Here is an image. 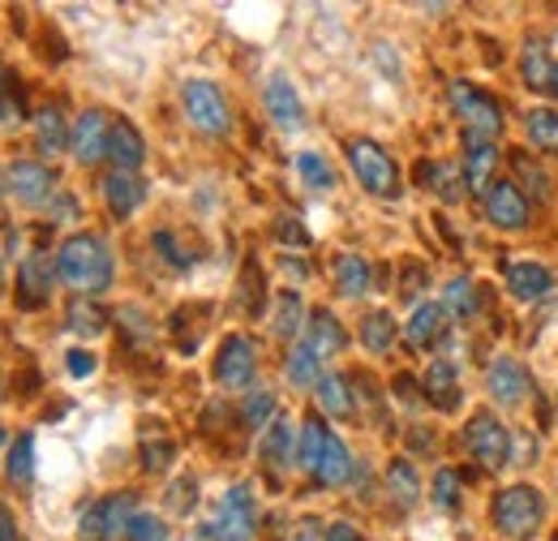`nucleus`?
Here are the masks:
<instances>
[{
  "instance_id": "1",
  "label": "nucleus",
  "mask_w": 558,
  "mask_h": 541,
  "mask_svg": "<svg viewBox=\"0 0 558 541\" xmlns=\"http://www.w3.org/2000/svg\"><path fill=\"white\" fill-rule=\"evenodd\" d=\"M57 275L77 297H95L112 284V250L95 232H77L57 250Z\"/></svg>"
},
{
  "instance_id": "2",
  "label": "nucleus",
  "mask_w": 558,
  "mask_h": 541,
  "mask_svg": "<svg viewBox=\"0 0 558 541\" xmlns=\"http://www.w3.org/2000/svg\"><path fill=\"white\" fill-rule=\"evenodd\" d=\"M489 516H494L498 533H507L511 541H529L546 520V498L533 485H507V490L494 494V512Z\"/></svg>"
},
{
  "instance_id": "3",
  "label": "nucleus",
  "mask_w": 558,
  "mask_h": 541,
  "mask_svg": "<svg viewBox=\"0 0 558 541\" xmlns=\"http://www.w3.org/2000/svg\"><path fill=\"white\" fill-rule=\"evenodd\" d=\"M349 164H352V172H356V181H361L374 199H400V168H396V159H391L378 142L352 137Z\"/></svg>"
},
{
  "instance_id": "4",
  "label": "nucleus",
  "mask_w": 558,
  "mask_h": 541,
  "mask_svg": "<svg viewBox=\"0 0 558 541\" xmlns=\"http://www.w3.org/2000/svg\"><path fill=\"white\" fill-rule=\"evenodd\" d=\"M451 108H456V117L464 121L469 137L494 142V137L502 134V108H498V99L486 95L482 86H473V82H451Z\"/></svg>"
},
{
  "instance_id": "5",
  "label": "nucleus",
  "mask_w": 558,
  "mask_h": 541,
  "mask_svg": "<svg viewBox=\"0 0 558 541\" xmlns=\"http://www.w3.org/2000/svg\"><path fill=\"white\" fill-rule=\"evenodd\" d=\"M258 529V507H254V490L250 485H232L219 498V512L210 520V538L215 541H254Z\"/></svg>"
},
{
  "instance_id": "6",
  "label": "nucleus",
  "mask_w": 558,
  "mask_h": 541,
  "mask_svg": "<svg viewBox=\"0 0 558 541\" xmlns=\"http://www.w3.org/2000/svg\"><path fill=\"white\" fill-rule=\"evenodd\" d=\"M134 494L130 490H121V494H108V498H99L95 507H86V516H82V538L86 541H117L130 533V520L138 516L134 512Z\"/></svg>"
},
{
  "instance_id": "7",
  "label": "nucleus",
  "mask_w": 558,
  "mask_h": 541,
  "mask_svg": "<svg viewBox=\"0 0 558 541\" xmlns=\"http://www.w3.org/2000/svg\"><path fill=\"white\" fill-rule=\"evenodd\" d=\"M464 443H469V452H473V460L482 469H502L511 460V434H507V425L494 412H486V408L469 417Z\"/></svg>"
},
{
  "instance_id": "8",
  "label": "nucleus",
  "mask_w": 558,
  "mask_h": 541,
  "mask_svg": "<svg viewBox=\"0 0 558 541\" xmlns=\"http://www.w3.org/2000/svg\"><path fill=\"white\" fill-rule=\"evenodd\" d=\"M181 99H185V117L194 121V130H203V134H210V137H219L232 130V117H228V104H223L219 86H210V82H203V77H194V82H185Z\"/></svg>"
},
{
  "instance_id": "9",
  "label": "nucleus",
  "mask_w": 558,
  "mask_h": 541,
  "mask_svg": "<svg viewBox=\"0 0 558 541\" xmlns=\"http://www.w3.org/2000/svg\"><path fill=\"white\" fill-rule=\"evenodd\" d=\"M254 370H258V348L245 336H228L219 344V357H215V378L219 387H250L254 383Z\"/></svg>"
},
{
  "instance_id": "10",
  "label": "nucleus",
  "mask_w": 558,
  "mask_h": 541,
  "mask_svg": "<svg viewBox=\"0 0 558 541\" xmlns=\"http://www.w3.org/2000/svg\"><path fill=\"white\" fill-rule=\"evenodd\" d=\"M108 134H112L108 117H104L99 108H86V112H82V117L73 121V130H70L73 159H77L82 168H90V164L108 159Z\"/></svg>"
},
{
  "instance_id": "11",
  "label": "nucleus",
  "mask_w": 558,
  "mask_h": 541,
  "mask_svg": "<svg viewBox=\"0 0 558 541\" xmlns=\"http://www.w3.org/2000/svg\"><path fill=\"white\" fill-rule=\"evenodd\" d=\"M486 387H489V396H494L502 408H515V405H524V400H529L533 378H529V370H524L520 361L498 357V361L486 370Z\"/></svg>"
},
{
  "instance_id": "12",
  "label": "nucleus",
  "mask_w": 558,
  "mask_h": 541,
  "mask_svg": "<svg viewBox=\"0 0 558 541\" xmlns=\"http://www.w3.org/2000/svg\"><path fill=\"white\" fill-rule=\"evenodd\" d=\"M486 215H489V224L502 228V232H520V228H529V203H524L520 185H511V181H494L486 194Z\"/></svg>"
},
{
  "instance_id": "13",
  "label": "nucleus",
  "mask_w": 558,
  "mask_h": 541,
  "mask_svg": "<svg viewBox=\"0 0 558 541\" xmlns=\"http://www.w3.org/2000/svg\"><path fill=\"white\" fill-rule=\"evenodd\" d=\"M52 279H57L52 259H48L44 250H31V254L22 259V267H17V301H22L26 310L44 305L48 292H52Z\"/></svg>"
},
{
  "instance_id": "14",
  "label": "nucleus",
  "mask_w": 558,
  "mask_h": 541,
  "mask_svg": "<svg viewBox=\"0 0 558 541\" xmlns=\"http://www.w3.org/2000/svg\"><path fill=\"white\" fill-rule=\"evenodd\" d=\"M52 185H57V177H52L44 164H35V159H22V164L9 168V194H13L17 203H26V206L48 203V199H52Z\"/></svg>"
},
{
  "instance_id": "15",
  "label": "nucleus",
  "mask_w": 558,
  "mask_h": 541,
  "mask_svg": "<svg viewBox=\"0 0 558 541\" xmlns=\"http://www.w3.org/2000/svg\"><path fill=\"white\" fill-rule=\"evenodd\" d=\"M267 112H271V121H276L279 130H301L305 125V104H301L296 86L283 73H276L267 82Z\"/></svg>"
},
{
  "instance_id": "16",
  "label": "nucleus",
  "mask_w": 558,
  "mask_h": 541,
  "mask_svg": "<svg viewBox=\"0 0 558 541\" xmlns=\"http://www.w3.org/2000/svg\"><path fill=\"white\" fill-rule=\"evenodd\" d=\"M108 159H112L117 172H138L142 168L146 142H142L134 121H117V125H112V134H108Z\"/></svg>"
},
{
  "instance_id": "17",
  "label": "nucleus",
  "mask_w": 558,
  "mask_h": 541,
  "mask_svg": "<svg viewBox=\"0 0 558 541\" xmlns=\"http://www.w3.org/2000/svg\"><path fill=\"white\" fill-rule=\"evenodd\" d=\"M494 168H498L494 142L469 137V146H464V181H469V194H482L486 199L489 185H494Z\"/></svg>"
},
{
  "instance_id": "18",
  "label": "nucleus",
  "mask_w": 558,
  "mask_h": 541,
  "mask_svg": "<svg viewBox=\"0 0 558 541\" xmlns=\"http://www.w3.org/2000/svg\"><path fill=\"white\" fill-rule=\"evenodd\" d=\"M507 288L515 301H542L555 288V275L542 263H507Z\"/></svg>"
},
{
  "instance_id": "19",
  "label": "nucleus",
  "mask_w": 558,
  "mask_h": 541,
  "mask_svg": "<svg viewBox=\"0 0 558 541\" xmlns=\"http://www.w3.org/2000/svg\"><path fill=\"white\" fill-rule=\"evenodd\" d=\"M99 190H104V203H108V211H112L117 219L134 215L142 203V181L134 172H117V168H112V172L99 181Z\"/></svg>"
},
{
  "instance_id": "20",
  "label": "nucleus",
  "mask_w": 558,
  "mask_h": 541,
  "mask_svg": "<svg viewBox=\"0 0 558 541\" xmlns=\"http://www.w3.org/2000/svg\"><path fill=\"white\" fill-rule=\"evenodd\" d=\"M417 181L421 185H429L442 203L451 206V203H460L464 199V190H469V181H464V172L456 168V164H417Z\"/></svg>"
},
{
  "instance_id": "21",
  "label": "nucleus",
  "mask_w": 558,
  "mask_h": 541,
  "mask_svg": "<svg viewBox=\"0 0 558 541\" xmlns=\"http://www.w3.org/2000/svg\"><path fill=\"white\" fill-rule=\"evenodd\" d=\"M305 344L318 357H331V352H340L349 344V336H344V327H340V318L331 310H314L310 314V327H305Z\"/></svg>"
},
{
  "instance_id": "22",
  "label": "nucleus",
  "mask_w": 558,
  "mask_h": 541,
  "mask_svg": "<svg viewBox=\"0 0 558 541\" xmlns=\"http://www.w3.org/2000/svg\"><path fill=\"white\" fill-rule=\"evenodd\" d=\"M425 396H429V405H438L442 412L460 408V383H456V365L451 361H434L425 370Z\"/></svg>"
},
{
  "instance_id": "23",
  "label": "nucleus",
  "mask_w": 558,
  "mask_h": 541,
  "mask_svg": "<svg viewBox=\"0 0 558 541\" xmlns=\"http://www.w3.org/2000/svg\"><path fill=\"white\" fill-rule=\"evenodd\" d=\"M314 477H318L323 485H344L352 477V456L340 434H327V447H323V456H318V465H314Z\"/></svg>"
},
{
  "instance_id": "24",
  "label": "nucleus",
  "mask_w": 558,
  "mask_h": 541,
  "mask_svg": "<svg viewBox=\"0 0 558 541\" xmlns=\"http://www.w3.org/2000/svg\"><path fill=\"white\" fill-rule=\"evenodd\" d=\"M442 336H447V310L442 305H417L413 323H409V344L413 348H434Z\"/></svg>"
},
{
  "instance_id": "25",
  "label": "nucleus",
  "mask_w": 558,
  "mask_h": 541,
  "mask_svg": "<svg viewBox=\"0 0 558 541\" xmlns=\"http://www.w3.org/2000/svg\"><path fill=\"white\" fill-rule=\"evenodd\" d=\"M35 142H39L44 155H61L70 146V130H65V117H61L57 104L39 108V117H35Z\"/></svg>"
},
{
  "instance_id": "26",
  "label": "nucleus",
  "mask_w": 558,
  "mask_h": 541,
  "mask_svg": "<svg viewBox=\"0 0 558 541\" xmlns=\"http://www.w3.org/2000/svg\"><path fill=\"white\" fill-rule=\"evenodd\" d=\"M369 279H374V270H369V263L361 254H340L336 259V288H340V297H352V301L365 297Z\"/></svg>"
},
{
  "instance_id": "27",
  "label": "nucleus",
  "mask_w": 558,
  "mask_h": 541,
  "mask_svg": "<svg viewBox=\"0 0 558 541\" xmlns=\"http://www.w3.org/2000/svg\"><path fill=\"white\" fill-rule=\"evenodd\" d=\"M292 447H296V430H292V421H288V417H276V421L263 430V460H267L271 469H283L288 456H292Z\"/></svg>"
},
{
  "instance_id": "28",
  "label": "nucleus",
  "mask_w": 558,
  "mask_h": 541,
  "mask_svg": "<svg viewBox=\"0 0 558 541\" xmlns=\"http://www.w3.org/2000/svg\"><path fill=\"white\" fill-rule=\"evenodd\" d=\"M383 481H387V494H391L400 507H413L421 498V477H417V469H413V460H391Z\"/></svg>"
},
{
  "instance_id": "29",
  "label": "nucleus",
  "mask_w": 558,
  "mask_h": 541,
  "mask_svg": "<svg viewBox=\"0 0 558 541\" xmlns=\"http://www.w3.org/2000/svg\"><path fill=\"white\" fill-rule=\"evenodd\" d=\"M65 327H70L73 336H104L108 314H104L90 297H73L70 310H65Z\"/></svg>"
},
{
  "instance_id": "30",
  "label": "nucleus",
  "mask_w": 558,
  "mask_h": 541,
  "mask_svg": "<svg viewBox=\"0 0 558 541\" xmlns=\"http://www.w3.org/2000/svg\"><path fill=\"white\" fill-rule=\"evenodd\" d=\"M283 374H288V383H296V387H318V383H323V361H318V352H314L310 344H296V348L288 352Z\"/></svg>"
},
{
  "instance_id": "31",
  "label": "nucleus",
  "mask_w": 558,
  "mask_h": 541,
  "mask_svg": "<svg viewBox=\"0 0 558 541\" xmlns=\"http://www.w3.org/2000/svg\"><path fill=\"white\" fill-rule=\"evenodd\" d=\"M314 392H318V405H323V412H331L336 421H349V417H352L349 383H344L340 374H323V383H318Z\"/></svg>"
},
{
  "instance_id": "32",
  "label": "nucleus",
  "mask_w": 558,
  "mask_h": 541,
  "mask_svg": "<svg viewBox=\"0 0 558 541\" xmlns=\"http://www.w3.org/2000/svg\"><path fill=\"white\" fill-rule=\"evenodd\" d=\"M442 301H447V310H451L456 318H473V314L482 310V297H477V284H473L469 275H456V279L447 284V292H442Z\"/></svg>"
},
{
  "instance_id": "33",
  "label": "nucleus",
  "mask_w": 558,
  "mask_h": 541,
  "mask_svg": "<svg viewBox=\"0 0 558 541\" xmlns=\"http://www.w3.org/2000/svg\"><path fill=\"white\" fill-rule=\"evenodd\" d=\"M327 434H331V430L323 425V417H318V412L301 421V447H296L301 469H310V473H314V465H318V456H323V447H327Z\"/></svg>"
},
{
  "instance_id": "34",
  "label": "nucleus",
  "mask_w": 558,
  "mask_h": 541,
  "mask_svg": "<svg viewBox=\"0 0 558 541\" xmlns=\"http://www.w3.org/2000/svg\"><path fill=\"white\" fill-rule=\"evenodd\" d=\"M361 344H365L369 352H387V348L396 344V318H391L387 310L365 314V323H361Z\"/></svg>"
},
{
  "instance_id": "35",
  "label": "nucleus",
  "mask_w": 558,
  "mask_h": 541,
  "mask_svg": "<svg viewBox=\"0 0 558 541\" xmlns=\"http://www.w3.org/2000/svg\"><path fill=\"white\" fill-rule=\"evenodd\" d=\"M296 172H301V181H305L310 190H318V194L336 190V172H331V164H327L323 155H314V151H301V155H296Z\"/></svg>"
},
{
  "instance_id": "36",
  "label": "nucleus",
  "mask_w": 558,
  "mask_h": 541,
  "mask_svg": "<svg viewBox=\"0 0 558 541\" xmlns=\"http://www.w3.org/2000/svg\"><path fill=\"white\" fill-rule=\"evenodd\" d=\"M529 142H533L537 151L558 155V112L555 108H533V112H529Z\"/></svg>"
},
{
  "instance_id": "37",
  "label": "nucleus",
  "mask_w": 558,
  "mask_h": 541,
  "mask_svg": "<svg viewBox=\"0 0 558 541\" xmlns=\"http://www.w3.org/2000/svg\"><path fill=\"white\" fill-rule=\"evenodd\" d=\"M301 314H305V305H301V292H279L276 301V318H271V332L283 339H292L296 332H301Z\"/></svg>"
},
{
  "instance_id": "38",
  "label": "nucleus",
  "mask_w": 558,
  "mask_h": 541,
  "mask_svg": "<svg viewBox=\"0 0 558 541\" xmlns=\"http://www.w3.org/2000/svg\"><path fill=\"white\" fill-rule=\"evenodd\" d=\"M4 473H9V481H17V485H26V481L35 477V438H31V434H22V438H13V447H9V465H4Z\"/></svg>"
},
{
  "instance_id": "39",
  "label": "nucleus",
  "mask_w": 558,
  "mask_h": 541,
  "mask_svg": "<svg viewBox=\"0 0 558 541\" xmlns=\"http://www.w3.org/2000/svg\"><path fill=\"white\" fill-rule=\"evenodd\" d=\"M511 168L520 172V181H524V190H529V194L550 199V177L533 164V155H529V151H511Z\"/></svg>"
},
{
  "instance_id": "40",
  "label": "nucleus",
  "mask_w": 558,
  "mask_h": 541,
  "mask_svg": "<svg viewBox=\"0 0 558 541\" xmlns=\"http://www.w3.org/2000/svg\"><path fill=\"white\" fill-rule=\"evenodd\" d=\"M271 417H276V396H271V392H254V396H245V405H241L245 430H267Z\"/></svg>"
},
{
  "instance_id": "41",
  "label": "nucleus",
  "mask_w": 558,
  "mask_h": 541,
  "mask_svg": "<svg viewBox=\"0 0 558 541\" xmlns=\"http://www.w3.org/2000/svg\"><path fill=\"white\" fill-rule=\"evenodd\" d=\"M434 507L438 512H460V473L456 469H438V477H434Z\"/></svg>"
},
{
  "instance_id": "42",
  "label": "nucleus",
  "mask_w": 558,
  "mask_h": 541,
  "mask_svg": "<svg viewBox=\"0 0 558 541\" xmlns=\"http://www.w3.org/2000/svg\"><path fill=\"white\" fill-rule=\"evenodd\" d=\"M172 456H177V447H172L168 438H146V443H142V469H146V473H163V469L172 465Z\"/></svg>"
},
{
  "instance_id": "43",
  "label": "nucleus",
  "mask_w": 558,
  "mask_h": 541,
  "mask_svg": "<svg viewBox=\"0 0 558 541\" xmlns=\"http://www.w3.org/2000/svg\"><path fill=\"white\" fill-rule=\"evenodd\" d=\"M125 541H168V525H163L159 516H150V512H138V516L130 520Z\"/></svg>"
},
{
  "instance_id": "44",
  "label": "nucleus",
  "mask_w": 558,
  "mask_h": 541,
  "mask_svg": "<svg viewBox=\"0 0 558 541\" xmlns=\"http://www.w3.org/2000/svg\"><path fill=\"white\" fill-rule=\"evenodd\" d=\"M425 284H429V270L421 267L417 259H409V263L400 267V297H404V301H413L417 292H425Z\"/></svg>"
},
{
  "instance_id": "45",
  "label": "nucleus",
  "mask_w": 558,
  "mask_h": 541,
  "mask_svg": "<svg viewBox=\"0 0 558 541\" xmlns=\"http://www.w3.org/2000/svg\"><path fill=\"white\" fill-rule=\"evenodd\" d=\"M198 503V481L194 477H185V481H177L172 490H168V507L172 512H190Z\"/></svg>"
},
{
  "instance_id": "46",
  "label": "nucleus",
  "mask_w": 558,
  "mask_h": 541,
  "mask_svg": "<svg viewBox=\"0 0 558 541\" xmlns=\"http://www.w3.org/2000/svg\"><path fill=\"white\" fill-rule=\"evenodd\" d=\"M65 370H70L73 378H90V374L99 370V361H95V352H86V348H73L70 357H65Z\"/></svg>"
},
{
  "instance_id": "47",
  "label": "nucleus",
  "mask_w": 558,
  "mask_h": 541,
  "mask_svg": "<svg viewBox=\"0 0 558 541\" xmlns=\"http://www.w3.org/2000/svg\"><path fill=\"white\" fill-rule=\"evenodd\" d=\"M276 237L283 241V245H310V232L301 228V219H279Z\"/></svg>"
},
{
  "instance_id": "48",
  "label": "nucleus",
  "mask_w": 558,
  "mask_h": 541,
  "mask_svg": "<svg viewBox=\"0 0 558 541\" xmlns=\"http://www.w3.org/2000/svg\"><path fill=\"white\" fill-rule=\"evenodd\" d=\"M327 541H361V533L352 529L349 520H336V525L327 529Z\"/></svg>"
},
{
  "instance_id": "49",
  "label": "nucleus",
  "mask_w": 558,
  "mask_h": 541,
  "mask_svg": "<svg viewBox=\"0 0 558 541\" xmlns=\"http://www.w3.org/2000/svg\"><path fill=\"white\" fill-rule=\"evenodd\" d=\"M396 396H400L404 405H417V383H413L409 374H400V378H396Z\"/></svg>"
},
{
  "instance_id": "50",
  "label": "nucleus",
  "mask_w": 558,
  "mask_h": 541,
  "mask_svg": "<svg viewBox=\"0 0 558 541\" xmlns=\"http://www.w3.org/2000/svg\"><path fill=\"white\" fill-rule=\"evenodd\" d=\"M0 541H22L17 538V520H13L9 507H0Z\"/></svg>"
},
{
  "instance_id": "51",
  "label": "nucleus",
  "mask_w": 558,
  "mask_h": 541,
  "mask_svg": "<svg viewBox=\"0 0 558 541\" xmlns=\"http://www.w3.org/2000/svg\"><path fill=\"white\" fill-rule=\"evenodd\" d=\"M4 121H22V104H17V99H9V95L0 99V125H4Z\"/></svg>"
},
{
  "instance_id": "52",
  "label": "nucleus",
  "mask_w": 558,
  "mask_h": 541,
  "mask_svg": "<svg viewBox=\"0 0 558 541\" xmlns=\"http://www.w3.org/2000/svg\"><path fill=\"white\" fill-rule=\"evenodd\" d=\"M542 95L558 99V61H555V69H550V77H546V91H542Z\"/></svg>"
},
{
  "instance_id": "53",
  "label": "nucleus",
  "mask_w": 558,
  "mask_h": 541,
  "mask_svg": "<svg viewBox=\"0 0 558 541\" xmlns=\"http://www.w3.org/2000/svg\"><path fill=\"white\" fill-rule=\"evenodd\" d=\"M4 95H9V69L0 65V99H4Z\"/></svg>"
},
{
  "instance_id": "54",
  "label": "nucleus",
  "mask_w": 558,
  "mask_h": 541,
  "mask_svg": "<svg viewBox=\"0 0 558 541\" xmlns=\"http://www.w3.org/2000/svg\"><path fill=\"white\" fill-rule=\"evenodd\" d=\"M296 541H318V538H314V533H301V538H296Z\"/></svg>"
},
{
  "instance_id": "55",
  "label": "nucleus",
  "mask_w": 558,
  "mask_h": 541,
  "mask_svg": "<svg viewBox=\"0 0 558 541\" xmlns=\"http://www.w3.org/2000/svg\"><path fill=\"white\" fill-rule=\"evenodd\" d=\"M0 447H4V425H0Z\"/></svg>"
},
{
  "instance_id": "56",
  "label": "nucleus",
  "mask_w": 558,
  "mask_h": 541,
  "mask_svg": "<svg viewBox=\"0 0 558 541\" xmlns=\"http://www.w3.org/2000/svg\"><path fill=\"white\" fill-rule=\"evenodd\" d=\"M555 541H558V538H555Z\"/></svg>"
}]
</instances>
